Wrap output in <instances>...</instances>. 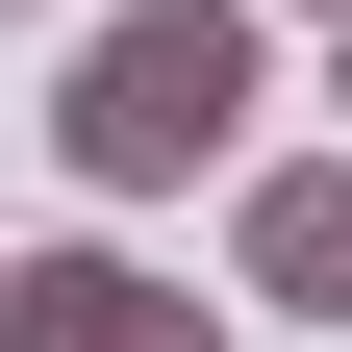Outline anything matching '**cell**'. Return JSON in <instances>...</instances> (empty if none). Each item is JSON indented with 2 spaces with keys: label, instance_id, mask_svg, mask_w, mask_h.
<instances>
[{
  "label": "cell",
  "instance_id": "1",
  "mask_svg": "<svg viewBox=\"0 0 352 352\" xmlns=\"http://www.w3.org/2000/svg\"><path fill=\"white\" fill-rule=\"evenodd\" d=\"M252 101H277V0H76L51 176H76V201H176V176L252 151Z\"/></svg>",
  "mask_w": 352,
  "mask_h": 352
},
{
  "label": "cell",
  "instance_id": "4",
  "mask_svg": "<svg viewBox=\"0 0 352 352\" xmlns=\"http://www.w3.org/2000/svg\"><path fill=\"white\" fill-rule=\"evenodd\" d=\"M277 25H352V0H277Z\"/></svg>",
  "mask_w": 352,
  "mask_h": 352
},
{
  "label": "cell",
  "instance_id": "3",
  "mask_svg": "<svg viewBox=\"0 0 352 352\" xmlns=\"http://www.w3.org/2000/svg\"><path fill=\"white\" fill-rule=\"evenodd\" d=\"M227 277L302 302V327H352V151H252L227 176Z\"/></svg>",
  "mask_w": 352,
  "mask_h": 352
},
{
  "label": "cell",
  "instance_id": "5",
  "mask_svg": "<svg viewBox=\"0 0 352 352\" xmlns=\"http://www.w3.org/2000/svg\"><path fill=\"white\" fill-rule=\"evenodd\" d=\"M327 101H352V25H327Z\"/></svg>",
  "mask_w": 352,
  "mask_h": 352
},
{
  "label": "cell",
  "instance_id": "2",
  "mask_svg": "<svg viewBox=\"0 0 352 352\" xmlns=\"http://www.w3.org/2000/svg\"><path fill=\"white\" fill-rule=\"evenodd\" d=\"M0 352H227V327H201L151 252H101V227H76V252H25V277H0Z\"/></svg>",
  "mask_w": 352,
  "mask_h": 352
},
{
  "label": "cell",
  "instance_id": "6",
  "mask_svg": "<svg viewBox=\"0 0 352 352\" xmlns=\"http://www.w3.org/2000/svg\"><path fill=\"white\" fill-rule=\"evenodd\" d=\"M51 25H76V0H51Z\"/></svg>",
  "mask_w": 352,
  "mask_h": 352
}]
</instances>
